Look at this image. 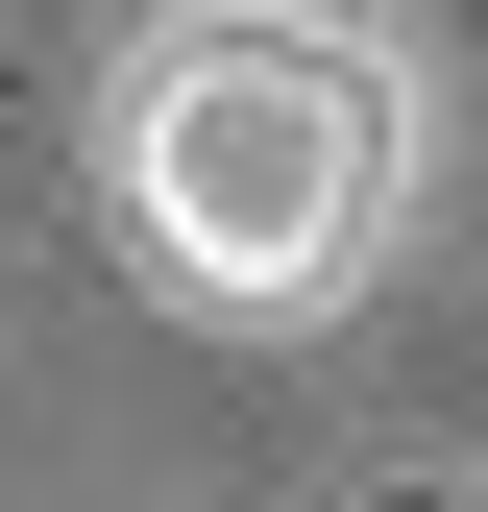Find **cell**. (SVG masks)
<instances>
[{
    "mask_svg": "<svg viewBox=\"0 0 488 512\" xmlns=\"http://www.w3.org/2000/svg\"><path fill=\"white\" fill-rule=\"evenodd\" d=\"M391 171H415L391 49L293 25V0H220V25H171L147 74H122V220L196 293H244V317L342 293L366 244H391Z\"/></svg>",
    "mask_w": 488,
    "mask_h": 512,
    "instance_id": "1",
    "label": "cell"
},
{
    "mask_svg": "<svg viewBox=\"0 0 488 512\" xmlns=\"http://www.w3.org/2000/svg\"><path fill=\"white\" fill-rule=\"evenodd\" d=\"M464 512H488V488H464Z\"/></svg>",
    "mask_w": 488,
    "mask_h": 512,
    "instance_id": "2",
    "label": "cell"
}]
</instances>
